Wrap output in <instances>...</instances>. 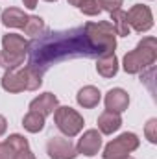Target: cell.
Returning <instances> with one entry per match:
<instances>
[{
    "label": "cell",
    "mask_w": 157,
    "mask_h": 159,
    "mask_svg": "<svg viewBox=\"0 0 157 159\" xmlns=\"http://www.w3.org/2000/svg\"><path fill=\"white\" fill-rule=\"evenodd\" d=\"M28 52V67L35 69L39 74L65 59L100 56V52L87 39L83 28H72L65 32H43L39 37L30 41Z\"/></svg>",
    "instance_id": "6da1fadb"
},
{
    "label": "cell",
    "mask_w": 157,
    "mask_h": 159,
    "mask_svg": "<svg viewBox=\"0 0 157 159\" xmlns=\"http://www.w3.org/2000/svg\"><path fill=\"white\" fill-rule=\"evenodd\" d=\"M157 59V39L144 37L137 44L135 50L128 52L122 59V67L128 74H137L146 67H152Z\"/></svg>",
    "instance_id": "7a4b0ae2"
},
{
    "label": "cell",
    "mask_w": 157,
    "mask_h": 159,
    "mask_svg": "<svg viewBox=\"0 0 157 159\" xmlns=\"http://www.w3.org/2000/svg\"><path fill=\"white\" fill-rule=\"evenodd\" d=\"M30 41L24 39L19 34H7L2 37V54H0V65L7 69H17L24 63V57L28 54Z\"/></svg>",
    "instance_id": "3957f363"
},
{
    "label": "cell",
    "mask_w": 157,
    "mask_h": 159,
    "mask_svg": "<svg viewBox=\"0 0 157 159\" xmlns=\"http://www.w3.org/2000/svg\"><path fill=\"white\" fill-rule=\"evenodd\" d=\"M87 39L92 43V46L100 52V56L115 52L117 48V34L111 26V22L107 20H100V22H87L83 26Z\"/></svg>",
    "instance_id": "277c9868"
},
{
    "label": "cell",
    "mask_w": 157,
    "mask_h": 159,
    "mask_svg": "<svg viewBox=\"0 0 157 159\" xmlns=\"http://www.w3.org/2000/svg\"><path fill=\"white\" fill-rule=\"evenodd\" d=\"M54 120H56L57 129L67 137H76L83 129V124H85L83 117L69 106H57L54 111Z\"/></svg>",
    "instance_id": "5b68a950"
},
{
    "label": "cell",
    "mask_w": 157,
    "mask_h": 159,
    "mask_svg": "<svg viewBox=\"0 0 157 159\" xmlns=\"http://www.w3.org/2000/svg\"><path fill=\"white\" fill-rule=\"evenodd\" d=\"M139 137L135 135V133H122L120 137L117 139H113L107 146H105V150H104V159H124L128 157L133 150H137L139 148Z\"/></svg>",
    "instance_id": "8992f818"
},
{
    "label": "cell",
    "mask_w": 157,
    "mask_h": 159,
    "mask_svg": "<svg viewBox=\"0 0 157 159\" xmlns=\"http://www.w3.org/2000/svg\"><path fill=\"white\" fill-rule=\"evenodd\" d=\"M126 19H128V24L129 28H133L135 32L142 34V32H148L152 26H154V15H152V9L144 4H135L128 13H126Z\"/></svg>",
    "instance_id": "52a82bcc"
},
{
    "label": "cell",
    "mask_w": 157,
    "mask_h": 159,
    "mask_svg": "<svg viewBox=\"0 0 157 159\" xmlns=\"http://www.w3.org/2000/svg\"><path fill=\"white\" fill-rule=\"evenodd\" d=\"M46 154L50 159H74L78 156L76 146L70 143V139L63 137H52L46 144Z\"/></svg>",
    "instance_id": "ba28073f"
},
{
    "label": "cell",
    "mask_w": 157,
    "mask_h": 159,
    "mask_svg": "<svg viewBox=\"0 0 157 159\" xmlns=\"http://www.w3.org/2000/svg\"><path fill=\"white\" fill-rule=\"evenodd\" d=\"M102 148V135L98 133V129H87L78 141V146H76V152L83 154V156H96Z\"/></svg>",
    "instance_id": "9c48e42d"
},
{
    "label": "cell",
    "mask_w": 157,
    "mask_h": 159,
    "mask_svg": "<svg viewBox=\"0 0 157 159\" xmlns=\"http://www.w3.org/2000/svg\"><path fill=\"white\" fill-rule=\"evenodd\" d=\"M2 89L7 91V93H22V91H26V81H24L22 67L7 69L6 70V74L2 76Z\"/></svg>",
    "instance_id": "30bf717a"
},
{
    "label": "cell",
    "mask_w": 157,
    "mask_h": 159,
    "mask_svg": "<svg viewBox=\"0 0 157 159\" xmlns=\"http://www.w3.org/2000/svg\"><path fill=\"white\" fill-rule=\"evenodd\" d=\"M129 106V94L124 91V89H111L107 94H105V109L107 111H115V113H122L126 111Z\"/></svg>",
    "instance_id": "8fae6325"
},
{
    "label": "cell",
    "mask_w": 157,
    "mask_h": 159,
    "mask_svg": "<svg viewBox=\"0 0 157 159\" xmlns=\"http://www.w3.org/2000/svg\"><path fill=\"white\" fill-rule=\"evenodd\" d=\"M56 107H57V98L52 93H43V94H39L37 98H34L30 102V111L41 113L43 117L52 115L56 111Z\"/></svg>",
    "instance_id": "7c38bea8"
},
{
    "label": "cell",
    "mask_w": 157,
    "mask_h": 159,
    "mask_svg": "<svg viewBox=\"0 0 157 159\" xmlns=\"http://www.w3.org/2000/svg\"><path fill=\"white\" fill-rule=\"evenodd\" d=\"M122 126V119H120V113L115 111H104L100 117H98V129L104 133V135H111L120 129Z\"/></svg>",
    "instance_id": "4fadbf2b"
},
{
    "label": "cell",
    "mask_w": 157,
    "mask_h": 159,
    "mask_svg": "<svg viewBox=\"0 0 157 159\" xmlns=\"http://www.w3.org/2000/svg\"><path fill=\"white\" fill-rule=\"evenodd\" d=\"M96 70L104 78H113L118 72V59H117V56H115V52L100 56L98 61H96Z\"/></svg>",
    "instance_id": "5bb4252c"
},
{
    "label": "cell",
    "mask_w": 157,
    "mask_h": 159,
    "mask_svg": "<svg viewBox=\"0 0 157 159\" xmlns=\"http://www.w3.org/2000/svg\"><path fill=\"white\" fill-rule=\"evenodd\" d=\"M76 100L81 107L85 109H91V107H96L102 100V93L94 87V85H87L83 89H79L78 94H76Z\"/></svg>",
    "instance_id": "9a60e30c"
},
{
    "label": "cell",
    "mask_w": 157,
    "mask_h": 159,
    "mask_svg": "<svg viewBox=\"0 0 157 159\" xmlns=\"http://www.w3.org/2000/svg\"><path fill=\"white\" fill-rule=\"evenodd\" d=\"M28 20V15L19 7H7L2 11V24L7 28H22Z\"/></svg>",
    "instance_id": "2e32d148"
},
{
    "label": "cell",
    "mask_w": 157,
    "mask_h": 159,
    "mask_svg": "<svg viewBox=\"0 0 157 159\" xmlns=\"http://www.w3.org/2000/svg\"><path fill=\"white\" fill-rule=\"evenodd\" d=\"M111 26H113L115 34L120 35V37H128L129 32H131V28L128 24V19H126V11H122V9H117V11L111 13Z\"/></svg>",
    "instance_id": "e0dca14e"
},
{
    "label": "cell",
    "mask_w": 157,
    "mask_h": 159,
    "mask_svg": "<svg viewBox=\"0 0 157 159\" xmlns=\"http://www.w3.org/2000/svg\"><path fill=\"white\" fill-rule=\"evenodd\" d=\"M44 119H46V117H43L41 113L30 111V113L22 119V126H24V129L30 131V133H39L41 129L44 128Z\"/></svg>",
    "instance_id": "ac0fdd59"
},
{
    "label": "cell",
    "mask_w": 157,
    "mask_h": 159,
    "mask_svg": "<svg viewBox=\"0 0 157 159\" xmlns=\"http://www.w3.org/2000/svg\"><path fill=\"white\" fill-rule=\"evenodd\" d=\"M22 30H24V34L30 35V37H39L41 34L46 30V26H44V20H43L41 17L32 15V17H28V20H26V24L22 26Z\"/></svg>",
    "instance_id": "d6986e66"
},
{
    "label": "cell",
    "mask_w": 157,
    "mask_h": 159,
    "mask_svg": "<svg viewBox=\"0 0 157 159\" xmlns=\"http://www.w3.org/2000/svg\"><path fill=\"white\" fill-rule=\"evenodd\" d=\"M22 72H24V81H26V91H37L43 83V74H39L35 69L32 67H22Z\"/></svg>",
    "instance_id": "ffe728a7"
},
{
    "label": "cell",
    "mask_w": 157,
    "mask_h": 159,
    "mask_svg": "<svg viewBox=\"0 0 157 159\" xmlns=\"http://www.w3.org/2000/svg\"><path fill=\"white\" fill-rule=\"evenodd\" d=\"M6 143L15 150V154H19V152H22V150H26V148H28V139H26V137H22V135H19V133L9 135V137L6 139Z\"/></svg>",
    "instance_id": "44dd1931"
},
{
    "label": "cell",
    "mask_w": 157,
    "mask_h": 159,
    "mask_svg": "<svg viewBox=\"0 0 157 159\" xmlns=\"http://www.w3.org/2000/svg\"><path fill=\"white\" fill-rule=\"evenodd\" d=\"M78 7L83 15H89V17H96V15L102 13V9H100V6L96 4V0H83Z\"/></svg>",
    "instance_id": "7402d4cb"
},
{
    "label": "cell",
    "mask_w": 157,
    "mask_h": 159,
    "mask_svg": "<svg viewBox=\"0 0 157 159\" xmlns=\"http://www.w3.org/2000/svg\"><path fill=\"white\" fill-rule=\"evenodd\" d=\"M144 133H146V139L150 143H157V119H150L146 128H144Z\"/></svg>",
    "instance_id": "603a6c76"
},
{
    "label": "cell",
    "mask_w": 157,
    "mask_h": 159,
    "mask_svg": "<svg viewBox=\"0 0 157 159\" xmlns=\"http://www.w3.org/2000/svg\"><path fill=\"white\" fill-rule=\"evenodd\" d=\"M96 4L100 6V9H105V11L113 13V11L120 9V6H122V0H96Z\"/></svg>",
    "instance_id": "cb8c5ba5"
},
{
    "label": "cell",
    "mask_w": 157,
    "mask_h": 159,
    "mask_svg": "<svg viewBox=\"0 0 157 159\" xmlns=\"http://www.w3.org/2000/svg\"><path fill=\"white\" fill-rule=\"evenodd\" d=\"M15 150L4 141V143H0V159H15Z\"/></svg>",
    "instance_id": "d4e9b609"
},
{
    "label": "cell",
    "mask_w": 157,
    "mask_h": 159,
    "mask_svg": "<svg viewBox=\"0 0 157 159\" xmlns=\"http://www.w3.org/2000/svg\"><path fill=\"white\" fill-rule=\"evenodd\" d=\"M15 159H35V156L30 152V148H26V150H22V152H19L17 156H15Z\"/></svg>",
    "instance_id": "484cf974"
},
{
    "label": "cell",
    "mask_w": 157,
    "mask_h": 159,
    "mask_svg": "<svg viewBox=\"0 0 157 159\" xmlns=\"http://www.w3.org/2000/svg\"><path fill=\"white\" fill-rule=\"evenodd\" d=\"M6 129H7V120H6V117L0 115V137L6 133Z\"/></svg>",
    "instance_id": "4316f807"
},
{
    "label": "cell",
    "mask_w": 157,
    "mask_h": 159,
    "mask_svg": "<svg viewBox=\"0 0 157 159\" xmlns=\"http://www.w3.org/2000/svg\"><path fill=\"white\" fill-rule=\"evenodd\" d=\"M22 4H24L28 9H35V7H37V0H22Z\"/></svg>",
    "instance_id": "83f0119b"
},
{
    "label": "cell",
    "mask_w": 157,
    "mask_h": 159,
    "mask_svg": "<svg viewBox=\"0 0 157 159\" xmlns=\"http://www.w3.org/2000/svg\"><path fill=\"white\" fill-rule=\"evenodd\" d=\"M67 2H69L70 6H76V7H78V6L81 4V2H83V0H67Z\"/></svg>",
    "instance_id": "f1b7e54d"
},
{
    "label": "cell",
    "mask_w": 157,
    "mask_h": 159,
    "mask_svg": "<svg viewBox=\"0 0 157 159\" xmlns=\"http://www.w3.org/2000/svg\"><path fill=\"white\" fill-rule=\"evenodd\" d=\"M46 2H56V0H46Z\"/></svg>",
    "instance_id": "f546056e"
}]
</instances>
